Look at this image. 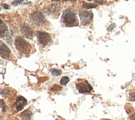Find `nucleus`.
<instances>
[{
  "label": "nucleus",
  "mask_w": 135,
  "mask_h": 120,
  "mask_svg": "<svg viewBox=\"0 0 135 120\" xmlns=\"http://www.w3.org/2000/svg\"><path fill=\"white\" fill-rule=\"evenodd\" d=\"M62 89V86L59 85L58 84H55L54 85L52 86V87L51 89V91L52 92H55L56 93L61 91Z\"/></svg>",
  "instance_id": "obj_13"
},
{
  "label": "nucleus",
  "mask_w": 135,
  "mask_h": 120,
  "mask_svg": "<svg viewBox=\"0 0 135 120\" xmlns=\"http://www.w3.org/2000/svg\"><path fill=\"white\" fill-rule=\"evenodd\" d=\"M8 31L7 26L5 24L2 20H1V25H0V33H1V37L3 38L5 36V34Z\"/></svg>",
  "instance_id": "obj_12"
},
{
  "label": "nucleus",
  "mask_w": 135,
  "mask_h": 120,
  "mask_svg": "<svg viewBox=\"0 0 135 120\" xmlns=\"http://www.w3.org/2000/svg\"><path fill=\"white\" fill-rule=\"evenodd\" d=\"M61 22L69 27L78 26L79 24L77 14L69 8L64 11L61 17Z\"/></svg>",
  "instance_id": "obj_2"
},
{
  "label": "nucleus",
  "mask_w": 135,
  "mask_h": 120,
  "mask_svg": "<svg viewBox=\"0 0 135 120\" xmlns=\"http://www.w3.org/2000/svg\"><path fill=\"white\" fill-rule=\"evenodd\" d=\"M1 109H2V111L3 112H6L7 111V106L6 104L4 103V102L3 100V99H1Z\"/></svg>",
  "instance_id": "obj_18"
},
{
  "label": "nucleus",
  "mask_w": 135,
  "mask_h": 120,
  "mask_svg": "<svg viewBox=\"0 0 135 120\" xmlns=\"http://www.w3.org/2000/svg\"><path fill=\"white\" fill-rule=\"evenodd\" d=\"M82 7L84 8H86V9H90V8H94L98 7V5L96 4L93 3H85L83 4Z\"/></svg>",
  "instance_id": "obj_14"
},
{
  "label": "nucleus",
  "mask_w": 135,
  "mask_h": 120,
  "mask_svg": "<svg viewBox=\"0 0 135 120\" xmlns=\"http://www.w3.org/2000/svg\"><path fill=\"white\" fill-rule=\"evenodd\" d=\"M79 15L80 22L82 25H87L92 21L93 14L92 12L87 11H81L79 12Z\"/></svg>",
  "instance_id": "obj_5"
},
{
  "label": "nucleus",
  "mask_w": 135,
  "mask_h": 120,
  "mask_svg": "<svg viewBox=\"0 0 135 120\" xmlns=\"http://www.w3.org/2000/svg\"><path fill=\"white\" fill-rule=\"evenodd\" d=\"M116 27V25H115V24H111V25H110V26H109V28L111 29V30H113V29Z\"/></svg>",
  "instance_id": "obj_24"
},
{
  "label": "nucleus",
  "mask_w": 135,
  "mask_h": 120,
  "mask_svg": "<svg viewBox=\"0 0 135 120\" xmlns=\"http://www.w3.org/2000/svg\"><path fill=\"white\" fill-rule=\"evenodd\" d=\"M21 31L23 37L28 39H32L34 36V32L28 24L23 23L21 25Z\"/></svg>",
  "instance_id": "obj_7"
},
{
  "label": "nucleus",
  "mask_w": 135,
  "mask_h": 120,
  "mask_svg": "<svg viewBox=\"0 0 135 120\" xmlns=\"http://www.w3.org/2000/svg\"><path fill=\"white\" fill-rule=\"evenodd\" d=\"M37 37L39 43L43 46H45L51 41L50 34L42 31H37Z\"/></svg>",
  "instance_id": "obj_6"
},
{
  "label": "nucleus",
  "mask_w": 135,
  "mask_h": 120,
  "mask_svg": "<svg viewBox=\"0 0 135 120\" xmlns=\"http://www.w3.org/2000/svg\"><path fill=\"white\" fill-rule=\"evenodd\" d=\"M52 74L54 76H59L61 74L62 71L60 70H57V69H53L51 70Z\"/></svg>",
  "instance_id": "obj_17"
},
{
  "label": "nucleus",
  "mask_w": 135,
  "mask_h": 120,
  "mask_svg": "<svg viewBox=\"0 0 135 120\" xmlns=\"http://www.w3.org/2000/svg\"><path fill=\"white\" fill-rule=\"evenodd\" d=\"M96 3H97L100 4H102L103 2V0H95L94 1Z\"/></svg>",
  "instance_id": "obj_21"
},
{
  "label": "nucleus",
  "mask_w": 135,
  "mask_h": 120,
  "mask_svg": "<svg viewBox=\"0 0 135 120\" xmlns=\"http://www.w3.org/2000/svg\"><path fill=\"white\" fill-rule=\"evenodd\" d=\"M27 104V100L22 96L17 97L15 102L13 104V107L17 112L22 111Z\"/></svg>",
  "instance_id": "obj_9"
},
{
  "label": "nucleus",
  "mask_w": 135,
  "mask_h": 120,
  "mask_svg": "<svg viewBox=\"0 0 135 120\" xmlns=\"http://www.w3.org/2000/svg\"><path fill=\"white\" fill-rule=\"evenodd\" d=\"M15 45L19 54L21 56L28 57L32 52L33 48L30 43L21 36L16 37Z\"/></svg>",
  "instance_id": "obj_1"
},
{
  "label": "nucleus",
  "mask_w": 135,
  "mask_h": 120,
  "mask_svg": "<svg viewBox=\"0 0 135 120\" xmlns=\"http://www.w3.org/2000/svg\"><path fill=\"white\" fill-rule=\"evenodd\" d=\"M0 55L1 57L5 60H10L11 56V51L9 48L4 43L1 41V46H0Z\"/></svg>",
  "instance_id": "obj_10"
},
{
  "label": "nucleus",
  "mask_w": 135,
  "mask_h": 120,
  "mask_svg": "<svg viewBox=\"0 0 135 120\" xmlns=\"http://www.w3.org/2000/svg\"><path fill=\"white\" fill-rule=\"evenodd\" d=\"M9 120H19L18 118H14L13 119H10Z\"/></svg>",
  "instance_id": "obj_25"
},
{
  "label": "nucleus",
  "mask_w": 135,
  "mask_h": 120,
  "mask_svg": "<svg viewBox=\"0 0 135 120\" xmlns=\"http://www.w3.org/2000/svg\"><path fill=\"white\" fill-rule=\"evenodd\" d=\"M22 2V1H19V0H14V1L12 3V4L13 6H17L18 4H19L20 3Z\"/></svg>",
  "instance_id": "obj_19"
},
{
  "label": "nucleus",
  "mask_w": 135,
  "mask_h": 120,
  "mask_svg": "<svg viewBox=\"0 0 135 120\" xmlns=\"http://www.w3.org/2000/svg\"><path fill=\"white\" fill-rule=\"evenodd\" d=\"M70 81V78H69L68 77H62L60 80V84H61L62 85H67L69 82Z\"/></svg>",
  "instance_id": "obj_15"
},
{
  "label": "nucleus",
  "mask_w": 135,
  "mask_h": 120,
  "mask_svg": "<svg viewBox=\"0 0 135 120\" xmlns=\"http://www.w3.org/2000/svg\"><path fill=\"white\" fill-rule=\"evenodd\" d=\"M32 115V112L30 109L25 110L19 115L20 117L22 120H31Z\"/></svg>",
  "instance_id": "obj_11"
},
{
  "label": "nucleus",
  "mask_w": 135,
  "mask_h": 120,
  "mask_svg": "<svg viewBox=\"0 0 135 120\" xmlns=\"http://www.w3.org/2000/svg\"><path fill=\"white\" fill-rule=\"evenodd\" d=\"M128 120H135V113L129 117Z\"/></svg>",
  "instance_id": "obj_20"
},
{
  "label": "nucleus",
  "mask_w": 135,
  "mask_h": 120,
  "mask_svg": "<svg viewBox=\"0 0 135 120\" xmlns=\"http://www.w3.org/2000/svg\"><path fill=\"white\" fill-rule=\"evenodd\" d=\"M52 1L58 2V1H75V0H52Z\"/></svg>",
  "instance_id": "obj_22"
},
{
  "label": "nucleus",
  "mask_w": 135,
  "mask_h": 120,
  "mask_svg": "<svg viewBox=\"0 0 135 120\" xmlns=\"http://www.w3.org/2000/svg\"><path fill=\"white\" fill-rule=\"evenodd\" d=\"M60 7L58 4H52L47 6L43 9V11L49 15H55L58 16L60 15Z\"/></svg>",
  "instance_id": "obj_8"
},
{
  "label": "nucleus",
  "mask_w": 135,
  "mask_h": 120,
  "mask_svg": "<svg viewBox=\"0 0 135 120\" xmlns=\"http://www.w3.org/2000/svg\"><path fill=\"white\" fill-rule=\"evenodd\" d=\"M30 19L32 24L38 26H42L46 22L43 14L40 11H36L31 13L30 15Z\"/></svg>",
  "instance_id": "obj_4"
},
{
  "label": "nucleus",
  "mask_w": 135,
  "mask_h": 120,
  "mask_svg": "<svg viewBox=\"0 0 135 120\" xmlns=\"http://www.w3.org/2000/svg\"><path fill=\"white\" fill-rule=\"evenodd\" d=\"M100 120H108V119H101Z\"/></svg>",
  "instance_id": "obj_26"
},
{
  "label": "nucleus",
  "mask_w": 135,
  "mask_h": 120,
  "mask_svg": "<svg viewBox=\"0 0 135 120\" xmlns=\"http://www.w3.org/2000/svg\"><path fill=\"white\" fill-rule=\"evenodd\" d=\"M129 98L130 101H135V90L132 89L129 92Z\"/></svg>",
  "instance_id": "obj_16"
},
{
  "label": "nucleus",
  "mask_w": 135,
  "mask_h": 120,
  "mask_svg": "<svg viewBox=\"0 0 135 120\" xmlns=\"http://www.w3.org/2000/svg\"><path fill=\"white\" fill-rule=\"evenodd\" d=\"M3 7L5 8V9H8V8H10L9 5H7V4L4 3L3 5Z\"/></svg>",
  "instance_id": "obj_23"
},
{
  "label": "nucleus",
  "mask_w": 135,
  "mask_h": 120,
  "mask_svg": "<svg viewBox=\"0 0 135 120\" xmlns=\"http://www.w3.org/2000/svg\"><path fill=\"white\" fill-rule=\"evenodd\" d=\"M21 1H22H22H24V0H21Z\"/></svg>",
  "instance_id": "obj_27"
},
{
  "label": "nucleus",
  "mask_w": 135,
  "mask_h": 120,
  "mask_svg": "<svg viewBox=\"0 0 135 120\" xmlns=\"http://www.w3.org/2000/svg\"><path fill=\"white\" fill-rule=\"evenodd\" d=\"M76 88L82 94H87L92 91L93 87L85 79L78 78L76 81Z\"/></svg>",
  "instance_id": "obj_3"
}]
</instances>
